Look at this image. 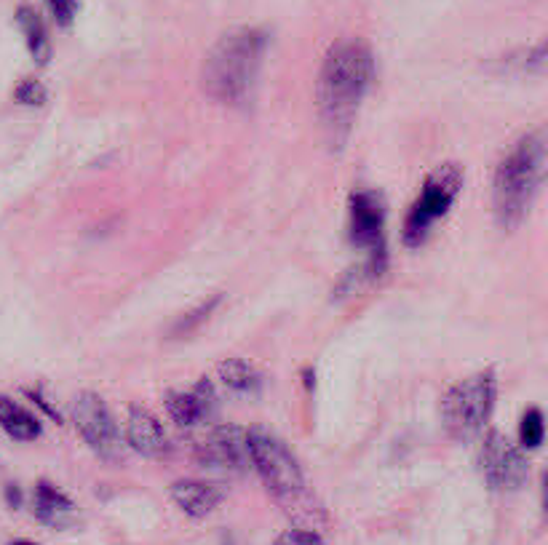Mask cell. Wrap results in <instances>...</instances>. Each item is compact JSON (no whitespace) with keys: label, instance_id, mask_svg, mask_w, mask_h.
Here are the masks:
<instances>
[{"label":"cell","instance_id":"1","mask_svg":"<svg viewBox=\"0 0 548 545\" xmlns=\"http://www.w3.org/2000/svg\"><path fill=\"white\" fill-rule=\"evenodd\" d=\"M375 81V59L367 43L340 41L329 49L319 75V115L329 142L340 147L351 134L361 102Z\"/></svg>","mask_w":548,"mask_h":545},{"label":"cell","instance_id":"2","mask_svg":"<svg viewBox=\"0 0 548 545\" xmlns=\"http://www.w3.org/2000/svg\"><path fill=\"white\" fill-rule=\"evenodd\" d=\"M265 51H268V33L260 27H236L222 35L206 54L201 70L206 94L225 105L246 102L260 75Z\"/></svg>","mask_w":548,"mask_h":545},{"label":"cell","instance_id":"3","mask_svg":"<svg viewBox=\"0 0 548 545\" xmlns=\"http://www.w3.org/2000/svg\"><path fill=\"white\" fill-rule=\"evenodd\" d=\"M543 169H546V139L540 131L519 139L514 150L500 161L492 182V206L500 228H516L524 220V214L530 212Z\"/></svg>","mask_w":548,"mask_h":545},{"label":"cell","instance_id":"4","mask_svg":"<svg viewBox=\"0 0 548 545\" xmlns=\"http://www.w3.org/2000/svg\"><path fill=\"white\" fill-rule=\"evenodd\" d=\"M246 452L254 471L260 473L262 484L281 505H287L289 511L305 500V479L295 455L289 452L287 444L270 436L265 431L246 433Z\"/></svg>","mask_w":548,"mask_h":545},{"label":"cell","instance_id":"5","mask_svg":"<svg viewBox=\"0 0 548 545\" xmlns=\"http://www.w3.org/2000/svg\"><path fill=\"white\" fill-rule=\"evenodd\" d=\"M495 375L492 372H479V375L468 377L442 401V417L447 431L455 439H474L476 433H482L484 423L490 420L492 407H495Z\"/></svg>","mask_w":548,"mask_h":545},{"label":"cell","instance_id":"6","mask_svg":"<svg viewBox=\"0 0 548 545\" xmlns=\"http://www.w3.org/2000/svg\"><path fill=\"white\" fill-rule=\"evenodd\" d=\"M460 185H463V171L455 166V163H447V166H439V169L426 179L423 185V193L412 204L407 214V222H404V241L409 246H420L428 238L431 228L436 222L442 220L444 214L450 212V206L455 204V198L460 193Z\"/></svg>","mask_w":548,"mask_h":545},{"label":"cell","instance_id":"7","mask_svg":"<svg viewBox=\"0 0 548 545\" xmlns=\"http://www.w3.org/2000/svg\"><path fill=\"white\" fill-rule=\"evenodd\" d=\"M73 423L94 455H99L102 460H110V463L121 460V436H118L110 409H107V404L99 399L97 393L83 391L75 396Z\"/></svg>","mask_w":548,"mask_h":545},{"label":"cell","instance_id":"8","mask_svg":"<svg viewBox=\"0 0 548 545\" xmlns=\"http://www.w3.org/2000/svg\"><path fill=\"white\" fill-rule=\"evenodd\" d=\"M479 471L492 489L511 492L527 481V460L519 449L500 433H490L479 449Z\"/></svg>","mask_w":548,"mask_h":545},{"label":"cell","instance_id":"9","mask_svg":"<svg viewBox=\"0 0 548 545\" xmlns=\"http://www.w3.org/2000/svg\"><path fill=\"white\" fill-rule=\"evenodd\" d=\"M383 228H385V212L383 201L361 190L351 196V217H348V233H351L353 246L367 249L372 254V260H383Z\"/></svg>","mask_w":548,"mask_h":545},{"label":"cell","instance_id":"10","mask_svg":"<svg viewBox=\"0 0 548 545\" xmlns=\"http://www.w3.org/2000/svg\"><path fill=\"white\" fill-rule=\"evenodd\" d=\"M198 463L220 473H241L249 463L246 433L238 428H217L196 449Z\"/></svg>","mask_w":548,"mask_h":545},{"label":"cell","instance_id":"11","mask_svg":"<svg viewBox=\"0 0 548 545\" xmlns=\"http://www.w3.org/2000/svg\"><path fill=\"white\" fill-rule=\"evenodd\" d=\"M126 444L134 452L145 457H164L169 455V436L164 425L158 423L156 415H150L148 409H131L126 420Z\"/></svg>","mask_w":548,"mask_h":545},{"label":"cell","instance_id":"12","mask_svg":"<svg viewBox=\"0 0 548 545\" xmlns=\"http://www.w3.org/2000/svg\"><path fill=\"white\" fill-rule=\"evenodd\" d=\"M214 407V391L212 385L201 380L193 385L190 391H174L166 396V409L177 425H196L204 417H209Z\"/></svg>","mask_w":548,"mask_h":545},{"label":"cell","instance_id":"13","mask_svg":"<svg viewBox=\"0 0 548 545\" xmlns=\"http://www.w3.org/2000/svg\"><path fill=\"white\" fill-rule=\"evenodd\" d=\"M33 511L35 516H38V521L51 529L73 527L75 519H78L73 500H70L65 492H59L57 487H51L49 481H41V484L35 487Z\"/></svg>","mask_w":548,"mask_h":545},{"label":"cell","instance_id":"14","mask_svg":"<svg viewBox=\"0 0 548 545\" xmlns=\"http://www.w3.org/2000/svg\"><path fill=\"white\" fill-rule=\"evenodd\" d=\"M172 500L180 511H185L193 519H204L222 503V492L206 481L182 479L172 484Z\"/></svg>","mask_w":548,"mask_h":545},{"label":"cell","instance_id":"15","mask_svg":"<svg viewBox=\"0 0 548 545\" xmlns=\"http://www.w3.org/2000/svg\"><path fill=\"white\" fill-rule=\"evenodd\" d=\"M0 428L14 441H35L41 436L38 417L14 399H0Z\"/></svg>","mask_w":548,"mask_h":545},{"label":"cell","instance_id":"16","mask_svg":"<svg viewBox=\"0 0 548 545\" xmlns=\"http://www.w3.org/2000/svg\"><path fill=\"white\" fill-rule=\"evenodd\" d=\"M17 25L19 30H22V35H25L27 49H30L35 62L46 65L51 57V41H49V30H46V25H43L41 14H38L35 9H30V6H22V9L17 11Z\"/></svg>","mask_w":548,"mask_h":545},{"label":"cell","instance_id":"17","mask_svg":"<svg viewBox=\"0 0 548 545\" xmlns=\"http://www.w3.org/2000/svg\"><path fill=\"white\" fill-rule=\"evenodd\" d=\"M220 377L222 383L236 393H254L262 383L260 375H257V369L249 367L241 358H230V361L220 364Z\"/></svg>","mask_w":548,"mask_h":545},{"label":"cell","instance_id":"18","mask_svg":"<svg viewBox=\"0 0 548 545\" xmlns=\"http://www.w3.org/2000/svg\"><path fill=\"white\" fill-rule=\"evenodd\" d=\"M543 412L540 409H527L522 417V425H519V441H522L524 449H538L543 444Z\"/></svg>","mask_w":548,"mask_h":545},{"label":"cell","instance_id":"19","mask_svg":"<svg viewBox=\"0 0 548 545\" xmlns=\"http://www.w3.org/2000/svg\"><path fill=\"white\" fill-rule=\"evenodd\" d=\"M49 3L51 17L57 19L59 27L73 25L75 14H78V0H46Z\"/></svg>","mask_w":548,"mask_h":545},{"label":"cell","instance_id":"20","mask_svg":"<svg viewBox=\"0 0 548 545\" xmlns=\"http://www.w3.org/2000/svg\"><path fill=\"white\" fill-rule=\"evenodd\" d=\"M273 545H324V540L308 529H289Z\"/></svg>","mask_w":548,"mask_h":545},{"label":"cell","instance_id":"21","mask_svg":"<svg viewBox=\"0 0 548 545\" xmlns=\"http://www.w3.org/2000/svg\"><path fill=\"white\" fill-rule=\"evenodd\" d=\"M17 99L19 102H25V105H41L43 99H46V91H43L41 83L33 81V78H27V81L19 83Z\"/></svg>","mask_w":548,"mask_h":545},{"label":"cell","instance_id":"22","mask_svg":"<svg viewBox=\"0 0 548 545\" xmlns=\"http://www.w3.org/2000/svg\"><path fill=\"white\" fill-rule=\"evenodd\" d=\"M11 545H35V543H30V540H14Z\"/></svg>","mask_w":548,"mask_h":545}]
</instances>
